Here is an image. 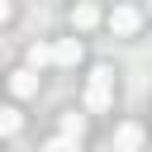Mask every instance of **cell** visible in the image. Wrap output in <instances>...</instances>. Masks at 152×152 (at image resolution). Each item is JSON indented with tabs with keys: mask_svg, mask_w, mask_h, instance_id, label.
Returning a JSON list of instances; mask_svg holds the SVG:
<instances>
[{
	"mask_svg": "<svg viewBox=\"0 0 152 152\" xmlns=\"http://www.w3.org/2000/svg\"><path fill=\"white\" fill-rule=\"evenodd\" d=\"M114 104V66H95L86 81V114H104Z\"/></svg>",
	"mask_w": 152,
	"mask_h": 152,
	"instance_id": "1",
	"label": "cell"
},
{
	"mask_svg": "<svg viewBox=\"0 0 152 152\" xmlns=\"http://www.w3.org/2000/svg\"><path fill=\"white\" fill-rule=\"evenodd\" d=\"M109 28H114V38H133L142 28V10L138 5H114L109 10Z\"/></svg>",
	"mask_w": 152,
	"mask_h": 152,
	"instance_id": "2",
	"label": "cell"
},
{
	"mask_svg": "<svg viewBox=\"0 0 152 152\" xmlns=\"http://www.w3.org/2000/svg\"><path fill=\"white\" fill-rule=\"evenodd\" d=\"M52 52H57V66H81V62H86L81 38H57V43H52Z\"/></svg>",
	"mask_w": 152,
	"mask_h": 152,
	"instance_id": "3",
	"label": "cell"
},
{
	"mask_svg": "<svg viewBox=\"0 0 152 152\" xmlns=\"http://www.w3.org/2000/svg\"><path fill=\"white\" fill-rule=\"evenodd\" d=\"M10 95H14V100H28V95H38V71H28V66L10 71Z\"/></svg>",
	"mask_w": 152,
	"mask_h": 152,
	"instance_id": "4",
	"label": "cell"
},
{
	"mask_svg": "<svg viewBox=\"0 0 152 152\" xmlns=\"http://www.w3.org/2000/svg\"><path fill=\"white\" fill-rule=\"evenodd\" d=\"M52 62H57L52 43H28V52H24V66H28V71H43V66H52Z\"/></svg>",
	"mask_w": 152,
	"mask_h": 152,
	"instance_id": "5",
	"label": "cell"
},
{
	"mask_svg": "<svg viewBox=\"0 0 152 152\" xmlns=\"http://www.w3.org/2000/svg\"><path fill=\"white\" fill-rule=\"evenodd\" d=\"M57 133L81 142V138H86V114H81V109H62V119H57Z\"/></svg>",
	"mask_w": 152,
	"mask_h": 152,
	"instance_id": "6",
	"label": "cell"
},
{
	"mask_svg": "<svg viewBox=\"0 0 152 152\" xmlns=\"http://www.w3.org/2000/svg\"><path fill=\"white\" fill-rule=\"evenodd\" d=\"M100 24V10L90 5V0H76V10H71V28H81V33H90Z\"/></svg>",
	"mask_w": 152,
	"mask_h": 152,
	"instance_id": "7",
	"label": "cell"
},
{
	"mask_svg": "<svg viewBox=\"0 0 152 152\" xmlns=\"http://www.w3.org/2000/svg\"><path fill=\"white\" fill-rule=\"evenodd\" d=\"M114 147H119V152H138V147H142V124H119Z\"/></svg>",
	"mask_w": 152,
	"mask_h": 152,
	"instance_id": "8",
	"label": "cell"
},
{
	"mask_svg": "<svg viewBox=\"0 0 152 152\" xmlns=\"http://www.w3.org/2000/svg\"><path fill=\"white\" fill-rule=\"evenodd\" d=\"M19 128H24V114L19 109H0V138H14Z\"/></svg>",
	"mask_w": 152,
	"mask_h": 152,
	"instance_id": "9",
	"label": "cell"
},
{
	"mask_svg": "<svg viewBox=\"0 0 152 152\" xmlns=\"http://www.w3.org/2000/svg\"><path fill=\"white\" fill-rule=\"evenodd\" d=\"M43 152H81V142H76V138H62V133H57V138H48V142H43Z\"/></svg>",
	"mask_w": 152,
	"mask_h": 152,
	"instance_id": "10",
	"label": "cell"
},
{
	"mask_svg": "<svg viewBox=\"0 0 152 152\" xmlns=\"http://www.w3.org/2000/svg\"><path fill=\"white\" fill-rule=\"evenodd\" d=\"M10 14H14V5H10V0H0V24H10Z\"/></svg>",
	"mask_w": 152,
	"mask_h": 152,
	"instance_id": "11",
	"label": "cell"
}]
</instances>
